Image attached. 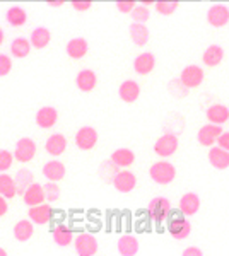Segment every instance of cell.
Segmentation results:
<instances>
[{"label":"cell","mask_w":229,"mask_h":256,"mask_svg":"<svg viewBox=\"0 0 229 256\" xmlns=\"http://www.w3.org/2000/svg\"><path fill=\"white\" fill-rule=\"evenodd\" d=\"M65 174H67V169H65V164L60 162V160H48L43 166V176L48 181H53V183L62 181Z\"/></svg>","instance_id":"44dd1931"},{"label":"cell","mask_w":229,"mask_h":256,"mask_svg":"<svg viewBox=\"0 0 229 256\" xmlns=\"http://www.w3.org/2000/svg\"><path fill=\"white\" fill-rule=\"evenodd\" d=\"M45 150L48 152L53 158H58L62 156L65 150H67V138H65L64 134H53L50 135L48 140L45 142Z\"/></svg>","instance_id":"e0dca14e"},{"label":"cell","mask_w":229,"mask_h":256,"mask_svg":"<svg viewBox=\"0 0 229 256\" xmlns=\"http://www.w3.org/2000/svg\"><path fill=\"white\" fill-rule=\"evenodd\" d=\"M36 125L43 130H48V128H53L58 122V111L53 108V106H43V108L38 110L35 118Z\"/></svg>","instance_id":"4fadbf2b"},{"label":"cell","mask_w":229,"mask_h":256,"mask_svg":"<svg viewBox=\"0 0 229 256\" xmlns=\"http://www.w3.org/2000/svg\"><path fill=\"white\" fill-rule=\"evenodd\" d=\"M98 144V132L93 126H81L76 134V146L81 150H93Z\"/></svg>","instance_id":"9c48e42d"},{"label":"cell","mask_w":229,"mask_h":256,"mask_svg":"<svg viewBox=\"0 0 229 256\" xmlns=\"http://www.w3.org/2000/svg\"><path fill=\"white\" fill-rule=\"evenodd\" d=\"M156 67V56L151 52H144L140 55H137V58L134 60V70L139 76H149Z\"/></svg>","instance_id":"2e32d148"},{"label":"cell","mask_w":229,"mask_h":256,"mask_svg":"<svg viewBox=\"0 0 229 256\" xmlns=\"http://www.w3.org/2000/svg\"><path fill=\"white\" fill-rule=\"evenodd\" d=\"M0 256H9V254H7V251L4 250V248H0Z\"/></svg>","instance_id":"f907efd6"},{"label":"cell","mask_w":229,"mask_h":256,"mask_svg":"<svg viewBox=\"0 0 229 256\" xmlns=\"http://www.w3.org/2000/svg\"><path fill=\"white\" fill-rule=\"evenodd\" d=\"M36 152H38V146H36V142L33 138L29 137H23L18 140V144H16L14 147V159L18 160V162H31L33 159H35Z\"/></svg>","instance_id":"277c9868"},{"label":"cell","mask_w":229,"mask_h":256,"mask_svg":"<svg viewBox=\"0 0 229 256\" xmlns=\"http://www.w3.org/2000/svg\"><path fill=\"white\" fill-rule=\"evenodd\" d=\"M76 86L82 92H91V90L98 86V76H96V72L91 68L81 70L76 77Z\"/></svg>","instance_id":"7402d4cb"},{"label":"cell","mask_w":229,"mask_h":256,"mask_svg":"<svg viewBox=\"0 0 229 256\" xmlns=\"http://www.w3.org/2000/svg\"><path fill=\"white\" fill-rule=\"evenodd\" d=\"M72 7H74V10H77V12H86V10H89L91 7H93V2H89V0H86V2H81V0H74Z\"/></svg>","instance_id":"7bdbcfd3"},{"label":"cell","mask_w":229,"mask_h":256,"mask_svg":"<svg viewBox=\"0 0 229 256\" xmlns=\"http://www.w3.org/2000/svg\"><path fill=\"white\" fill-rule=\"evenodd\" d=\"M7 212H9V202H7V198L0 196V217H4Z\"/></svg>","instance_id":"bcb514c9"},{"label":"cell","mask_w":229,"mask_h":256,"mask_svg":"<svg viewBox=\"0 0 229 256\" xmlns=\"http://www.w3.org/2000/svg\"><path fill=\"white\" fill-rule=\"evenodd\" d=\"M128 32H130V38L137 46H145L149 43V38H151V32H149L145 24H137V22L130 24L128 26Z\"/></svg>","instance_id":"f1b7e54d"},{"label":"cell","mask_w":229,"mask_h":256,"mask_svg":"<svg viewBox=\"0 0 229 256\" xmlns=\"http://www.w3.org/2000/svg\"><path fill=\"white\" fill-rule=\"evenodd\" d=\"M4 40H6V32H4V30L0 28V46L4 44Z\"/></svg>","instance_id":"c3c4849f"},{"label":"cell","mask_w":229,"mask_h":256,"mask_svg":"<svg viewBox=\"0 0 229 256\" xmlns=\"http://www.w3.org/2000/svg\"><path fill=\"white\" fill-rule=\"evenodd\" d=\"M28 218L36 226H45L55 218V210L50 204L38 205V207H31L28 210Z\"/></svg>","instance_id":"ba28073f"},{"label":"cell","mask_w":229,"mask_h":256,"mask_svg":"<svg viewBox=\"0 0 229 256\" xmlns=\"http://www.w3.org/2000/svg\"><path fill=\"white\" fill-rule=\"evenodd\" d=\"M205 116H207V120H209V123H212V125L222 126L224 123L229 120V108H227V106H224V104L215 102V104H212V106L207 108Z\"/></svg>","instance_id":"603a6c76"},{"label":"cell","mask_w":229,"mask_h":256,"mask_svg":"<svg viewBox=\"0 0 229 256\" xmlns=\"http://www.w3.org/2000/svg\"><path fill=\"white\" fill-rule=\"evenodd\" d=\"M166 229H168L169 236L173 239L183 241V239H186L191 234V222L183 216V214L171 212V216H169L168 220H166Z\"/></svg>","instance_id":"7a4b0ae2"},{"label":"cell","mask_w":229,"mask_h":256,"mask_svg":"<svg viewBox=\"0 0 229 256\" xmlns=\"http://www.w3.org/2000/svg\"><path fill=\"white\" fill-rule=\"evenodd\" d=\"M14 181H16V188H18V195L23 196L24 193H26V190L31 186L33 183H35V174H33V171L23 168V169H19V171L16 172Z\"/></svg>","instance_id":"4dcf8cb0"},{"label":"cell","mask_w":229,"mask_h":256,"mask_svg":"<svg viewBox=\"0 0 229 256\" xmlns=\"http://www.w3.org/2000/svg\"><path fill=\"white\" fill-rule=\"evenodd\" d=\"M31 53V43L26 38H16L11 43V55L16 58H26Z\"/></svg>","instance_id":"d6a6232c"},{"label":"cell","mask_w":229,"mask_h":256,"mask_svg":"<svg viewBox=\"0 0 229 256\" xmlns=\"http://www.w3.org/2000/svg\"><path fill=\"white\" fill-rule=\"evenodd\" d=\"M139 239L132 236V234H123V236H120L118 242H116V250H118V253L122 256H135L139 253Z\"/></svg>","instance_id":"ffe728a7"},{"label":"cell","mask_w":229,"mask_h":256,"mask_svg":"<svg viewBox=\"0 0 229 256\" xmlns=\"http://www.w3.org/2000/svg\"><path fill=\"white\" fill-rule=\"evenodd\" d=\"M222 132H224L222 126L207 123V125H203L200 130H198L197 140H198V144H200V146L210 148L214 144H217V138H219V135L222 134Z\"/></svg>","instance_id":"7c38bea8"},{"label":"cell","mask_w":229,"mask_h":256,"mask_svg":"<svg viewBox=\"0 0 229 256\" xmlns=\"http://www.w3.org/2000/svg\"><path fill=\"white\" fill-rule=\"evenodd\" d=\"M52 238H53V242H55L57 246L67 248L74 242V230L65 224H58V226L53 227Z\"/></svg>","instance_id":"cb8c5ba5"},{"label":"cell","mask_w":229,"mask_h":256,"mask_svg":"<svg viewBox=\"0 0 229 256\" xmlns=\"http://www.w3.org/2000/svg\"><path fill=\"white\" fill-rule=\"evenodd\" d=\"M111 184L115 186L116 192L130 193V192H134V188L137 186V176L132 171H128V169H120Z\"/></svg>","instance_id":"8fae6325"},{"label":"cell","mask_w":229,"mask_h":256,"mask_svg":"<svg viewBox=\"0 0 229 256\" xmlns=\"http://www.w3.org/2000/svg\"><path fill=\"white\" fill-rule=\"evenodd\" d=\"M12 70V58L6 53H0V77L9 76Z\"/></svg>","instance_id":"60d3db41"},{"label":"cell","mask_w":229,"mask_h":256,"mask_svg":"<svg viewBox=\"0 0 229 256\" xmlns=\"http://www.w3.org/2000/svg\"><path fill=\"white\" fill-rule=\"evenodd\" d=\"M217 147L224 148V150L229 152V132H222L217 138Z\"/></svg>","instance_id":"ee69618b"},{"label":"cell","mask_w":229,"mask_h":256,"mask_svg":"<svg viewBox=\"0 0 229 256\" xmlns=\"http://www.w3.org/2000/svg\"><path fill=\"white\" fill-rule=\"evenodd\" d=\"M45 188V198H47V202L50 205L55 204V202L60 200V186H58L57 183H53V181H47V184H43Z\"/></svg>","instance_id":"d590c367"},{"label":"cell","mask_w":229,"mask_h":256,"mask_svg":"<svg viewBox=\"0 0 229 256\" xmlns=\"http://www.w3.org/2000/svg\"><path fill=\"white\" fill-rule=\"evenodd\" d=\"M154 6H156V12L161 16H173L176 9L180 7V4L178 2H154Z\"/></svg>","instance_id":"f35d334b"},{"label":"cell","mask_w":229,"mask_h":256,"mask_svg":"<svg viewBox=\"0 0 229 256\" xmlns=\"http://www.w3.org/2000/svg\"><path fill=\"white\" fill-rule=\"evenodd\" d=\"M222 60H224V48L219 46V44H210L202 55V62L207 67H217Z\"/></svg>","instance_id":"f546056e"},{"label":"cell","mask_w":229,"mask_h":256,"mask_svg":"<svg viewBox=\"0 0 229 256\" xmlns=\"http://www.w3.org/2000/svg\"><path fill=\"white\" fill-rule=\"evenodd\" d=\"M130 16H132V19H134V22L145 24L149 19H151V10H149V7H144L142 4H137Z\"/></svg>","instance_id":"8d00e7d4"},{"label":"cell","mask_w":229,"mask_h":256,"mask_svg":"<svg viewBox=\"0 0 229 256\" xmlns=\"http://www.w3.org/2000/svg\"><path fill=\"white\" fill-rule=\"evenodd\" d=\"M65 52L72 60H81L84 58L89 52V44H87L86 38H72L65 46Z\"/></svg>","instance_id":"d4e9b609"},{"label":"cell","mask_w":229,"mask_h":256,"mask_svg":"<svg viewBox=\"0 0 229 256\" xmlns=\"http://www.w3.org/2000/svg\"><path fill=\"white\" fill-rule=\"evenodd\" d=\"M168 90H169V94H171V96L178 98V99H181V98H186V96H188V90H190V89H186L185 86L181 84V80H180V79H173V80H169Z\"/></svg>","instance_id":"74e56055"},{"label":"cell","mask_w":229,"mask_h":256,"mask_svg":"<svg viewBox=\"0 0 229 256\" xmlns=\"http://www.w3.org/2000/svg\"><path fill=\"white\" fill-rule=\"evenodd\" d=\"M180 147V140L173 134H162L154 144V154L159 158H171Z\"/></svg>","instance_id":"5b68a950"},{"label":"cell","mask_w":229,"mask_h":256,"mask_svg":"<svg viewBox=\"0 0 229 256\" xmlns=\"http://www.w3.org/2000/svg\"><path fill=\"white\" fill-rule=\"evenodd\" d=\"M200 208V196L197 193H185L178 202V210L183 216H195Z\"/></svg>","instance_id":"9a60e30c"},{"label":"cell","mask_w":229,"mask_h":256,"mask_svg":"<svg viewBox=\"0 0 229 256\" xmlns=\"http://www.w3.org/2000/svg\"><path fill=\"white\" fill-rule=\"evenodd\" d=\"M14 154L6 148H0V172H7L14 164Z\"/></svg>","instance_id":"ab89813d"},{"label":"cell","mask_w":229,"mask_h":256,"mask_svg":"<svg viewBox=\"0 0 229 256\" xmlns=\"http://www.w3.org/2000/svg\"><path fill=\"white\" fill-rule=\"evenodd\" d=\"M74 248L77 256H96L98 253V239L89 232H81L74 238Z\"/></svg>","instance_id":"8992f818"},{"label":"cell","mask_w":229,"mask_h":256,"mask_svg":"<svg viewBox=\"0 0 229 256\" xmlns=\"http://www.w3.org/2000/svg\"><path fill=\"white\" fill-rule=\"evenodd\" d=\"M118 96L123 102H128V104H130V102H135L140 96V86L132 79L123 80L118 88Z\"/></svg>","instance_id":"ac0fdd59"},{"label":"cell","mask_w":229,"mask_h":256,"mask_svg":"<svg viewBox=\"0 0 229 256\" xmlns=\"http://www.w3.org/2000/svg\"><path fill=\"white\" fill-rule=\"evenodd\" d=\"M23 200L24 204L28 205L29 208L31 207H38V205H43L45 202H47V198H45V188L43 184L40 183H33L31 186L26 190V193L23 195Z\"/></svg>","instance_id":"5bb4252c"},{"label":"cell","mask_w":229,"mask_h":256,"mask_svg":"<svg viewBox=\"0 0 229 256\" xmlns=\"http://www.w3.org/2000/svg\"><path fill=\"white\" fill-rule=\"evenodd\" d=\"M171 212H173V205L166 196L152 198L147 205V216L157 227L162 226L166 220H168V217L171 216Z\"/></svg>","instance_id":"6da1fadb"},{"label":"cell","mask_w":229,"mask_h":256,"mask_svg":"<svg viewBox=\"0 0 229 256\" xmlns=\"http://www.w3.org/2000/svg\"><path fill=\"white\" fill-rule=\"evenodd\" d=\"M110 159L118 169H127L135 162V154H134V150H130V148L120 147V148H116V150H113V154L110 156Z\"/></svg>","instance_id":"d6986e66"},{"label":"cell","mask_w":229,"mask_h":256,"mask_svg":"<svg viewBox=\"0 0 229 256\" xmlns=\"http://www.w3.org/2000/svg\"><path fill=\"white\" fill-rule=\"evenodd\" d=\"M181 256H203V251L197 246H190L186 250H183Z\"/></svg>","instance_id":"f6af8a7d"},{"label":"cell","mask_w":229,"mask_h":256,"mask_svg":"<svg viewBox=\"0 0 229 256\" xmlns=\"http://www.w3.org/2000/svg\"><path fill=\"white\" fill-rule=\"evenodd\" d=\"M64 0H58V2H47V6L48 7H62V6H64Z\"/></svg>","instance_id":"7dc6e473"},{"label":"cell","mask_w":229,"mask_h":256,"mask_svg":"<svg viewBox=\"0 0 229 256\" xmlns=\"http://www.w3.org/2000/svg\"><path fill=\"white\" fill-rule=\"evenodd\" d=\"M118 171L120 169L111 162V159L103 160L98 168V174L103 181H105V183H113V180H115V176L118 174Z\"/></svg>","instance_id":"e575fe53"},{"label":"cell","mask_w":229,"mask_h":256,"mask_svg":"<svg viewBox=\"0 0 229 256\" xmlns=\"http://www.w3.org/2000/svg\"><path fill=\"white\" fill-rule=\"evenodd\" d=\"M178 79L181 80V84L185 86L186 89H195L202 86L203 79H205V74H203V68L198 67V65H186V67L181 70Z\"/></svg>","instance_id":"52a82bcc"},{"label":"cell","mask_w":229,"mask_h":256,"mask_svg":"<svg viewBox=\"0 0 229 256\" xmlns=\"http://www.w3.org/2000/svg\"><path fill=\"white\" fill-rule=\"evenodd\" d=\"M207 22L212 28H224L229 22V7L224 4H214L207 10Z\"/></svg>","instance_id":"30bf717a"},{"label":"cell","mask_w":229,"mask_h":256,"mask_svg":"<svg viewBox=\"0 0 229 256\" xmlns=\"http://www.w3.org/2000/svg\"><path fill=\"white\" fill-rule=\"evenodd\" d=\"M137 4L134 0H127V2H116V9H118L122 14H132V10L135 9Z\"/></svg>","instance_id":"b9f144b4"},{"label":"cell","mask_w":229,"mask_h":256,"mask_svg":"<svg viewBox=\"0 0 229 256\" xmlns=\"http://www.w3.org/2000/svg\"><path fill=\"white\" fill-rule=\"evenodd\" d=\"M210 166L215 169H227L229 168V152L220 147H210L207 154Z\"/></svg>","instance_id":"83f0119b"},{"label":"cell","mask_w":229,"mask_h":256,"mask_svg":"<svg viewBox=\"0 0 229 256\" xmlns=\"http://www.w3.org/2000/svg\"><path fill=\"white\" fill-rule=\"evenodd\" d=\"M18 195V188H16V181L11 174H0V196L7 198H14Z\"/></svg>","instance_id":"836d02e7"},{"label":"cell","mask_w":229,"mask_h":256,"mask_svg":"<svg viewBox=\"0 0 229 256\" xmlns=\"http://www.w3.org/2000/svg\"><path fill=\"white\" fill-rule=\"evenodd\" d=\"M152 4H154V2H151V0H144V2H142V6H144V7H151Z\"/></svg>","instance_id":"681fc988"},{"label":"cell","mask_w":229,"mask_h":256,"mask_svg":"<svg viewBox=\"0 0 229 256\" xmlns=\"http://www.w3.org/2000/svg\"><path fill=\"white\" fill-rule=\"evenodd\" d=\"M149 178L157 184H169L176 178V168L169 160H157L149 168Z\"/></svg>","instance_id":"3957f363"},{"label":"cell","mask_w":229,"mask_h":256,"mask_svg":"<svg viewBox=\"0 0 229 256\" xmlns=\"http://www.w3.org/2000/svg\"><path fill=\"white\" fill-rule=\"evenodd\" d=\"M12 234H14V239L19 242H26L33 238L35 234V224H33L29 218H23V220L16 222L14 229H12Z\"/></svg>","instance_id":"484cf974"},{"label":"cell","mask_w":229,"mask_h":256,"mask_svg":"<svg viewBox=\"0 0 229 256\" xmlns=\"http://www.w3.org/2000/svg\"><path fill=\"white\" fill-rule=\"evenodd\" d=\"M6 20H7V24L12 26V28H21V26H24V24H26L28 14L21 6H12L6 12Z\"/></svg>","instance_id":"1f68e13d"},{"label":"cell","mask_w":229,"mask_h":256,"mask_svg":"<svg viewBox=\"0 0 229 256\" xmlns=\"http://www.w3.org/2000/svg\"><path fill=\"white\" fill-rule=\"evenodd\" d=\"M50 41H52V32H50L48 28H43V26L35 28V30L31 31V36H29V43L36 50L47 48L50 44Z\"/></svg>","instance_id":"4316f807"}]
</instances>
